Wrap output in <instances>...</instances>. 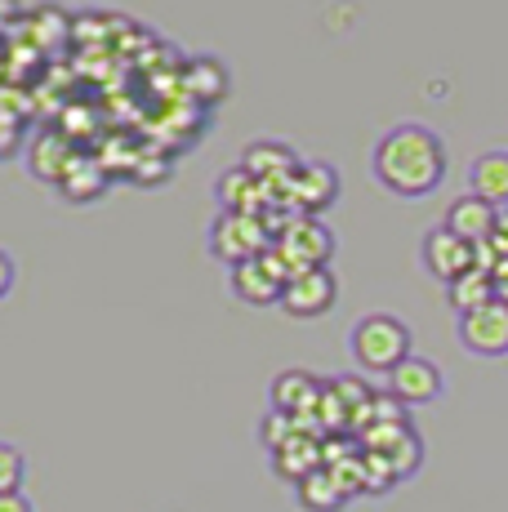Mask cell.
<instances>
[{
	"instance_id": "6da1fadb",
	"label": "cell",
	"mask_w": 508,
	"mask_h": 512,
	"mask_svg": "<svg viewBox=\"0 0 508 512\" xmlns=\"http://www.w3.org/2000/svg\"><path fill=\"white\" fill-rule=\"evenodd\" d=\"M370 174L384 192L402 196V201H419L433 196L446 183V143L437 130L419 121H402L375 143L370 152Z\"/></svg>"
},
{
	"instance_id": "7a4b0ae2",
	"label": "cell",
	"mask_w": 508,
	"mask_h": 512,
	"mask_svg": "<svg viewBox=\"0 0 508 512\" xmlns=\"http://www.w3.org/2000/svg\"><path fill=\"white\" fill-rule=\"evenodd\" d=\"M348 352H353L357 370L388 379L410 357V326L402 317H393V312H366L348 330Z\"/></svg>"
},
{
	"instance_id": "3957f363",
	"label": "cell",
	"mask_w": 508,
	"mask_h": 512,
	"mask_svg": "<svg viewBox=\"0 0 508 512\" xmlns=\"http://www.w3.org/2000/svg\"><path fill=\"white\" fill-rule=\"evenodd\" d=\"M205 236H210V241H205L210 259L228 263V268L259 259V254H268L272 245H277V232H272V223L263 219V214H232V210L214 214Z\"/></svg>"
},
{
	"instance_id": "277c9868",
	"label": "cell",
	"mask_w": 508,
	"mask_h": 512,
	"mask_svg": "<svg viewBox=\"0 0 508 512\" xmlns=\"http://www.w3.org/2000/svg\"><path fill=\"white\" fill-rule=\"evenodd\" d=\"M335 232H330L326 219H308V214H295L286 228L277 232V245L272 250L290 263V272H308V268H330L335 259Z\"/></svg>"
},
{
	"instance_id": "5b68a950",
	"label": "cell",
	"mask_w": 508,
	"mask_h": 512,
	"mask_svg": "<svg viewBox=\"0 0 508 512\" xmlns=\"http://www.w3.org/2000/svg\"><path fill=\"white\" fill-rule=\"evenodd\" d=\"M290 263L281 259L277 250L259 254V259L250 263H237V268H228V285L232 294H237L241 303H250V308H281V294H286L290 285Z\"/></svg>"
},
{
	"instance_id": "8992f818",
	"label": "cell",
	"mask_w": 508,
	"mask_h": 512,
	"mask_svg": "<svg viewBox=\"0 0 508 512\" xmlns=\"http://www.w3.org/2000/svg\"><path fill=\"white\" fill-rule=\"evenodd\" d=\"M419 263H424L428 277H437L442 285H455L459 277L482 268V245L464 241L459 232H451L446 223L424 232V245H419Z\"/></svg>"
},
{
	"instance_id": "52a82bcc",
	"label": "cell",
	"mask_w": 508,
	"mask_h": 512,
	"mask_svg": "<svg viewBox=\"0 0 508 512\" xmlns=\"http://www.w3.org/2000/svg\"><path fill=\"white\" fill-rule=\"evenodd\" d=\"M455 339L464 343V352H473V357H486V361L508 357V308L495 299L477 312H464V317L455 321Z\"/></svg>"
},
{
	"instance_id": "ba28073f",
	"label": "cell",
	"mask_w": 508,
	"mask_h": 512,
	"mask_svg": "<svg viewBox=\"0 0 508 512\" xmlns=\"http://www.w3.org/2000/svg\"><path fill=\"white\" fill-rule=\"evenodd\" d=\"M339 299V277L330 268H308V272H295L281 294V312L295 321H312V317H326Z\"/></svg>"
},
{
	"instance_id": "9c48e42d",
	"label": "cell",
	"mask_w": 508,
	"mask_h": 512,
	"mask_svg": "<svg viewBox=\"0 0 508 512\" xmlns=\"http://www.w3.org/2000/svg\"><path fill=\"white\" fill-rule=\"evenodd\" d=\"M321 397H326V383H321L312 370H281L277 379H272V388H268L272 410L299 419V423H304V432H312L308 419L321 410ZM317 437H321V432H317Z\"/></svg>"
},
{
	"instance_id": "30bf717a",
	"label": "cell",
	"mask_w": 508,
	"mask_h": 512,
	"mask_svg": "<svg viewBox=\"0 0 508 512\" xmlns=\"http://www.w3.org/2000/svg\"><path fill=\"white\" fill-rule=\"evenodd\" d=\"M241 165H246L250 174H259V179L277 192V201L286 205L290 201V179L299 174L304 161H299L295 147H286L281 139H254L246 152H241Z\"/></svg>"
},
{
	"instance_id": "8fae6325",
	"label": "cell",
	"mask_w": 508,
	"mask_h": 512,
	"mask_svg": "<svg viewBox=\"0 0 508 512\" xmlns=\"http://www.w3.org/2000/svg\"><path fill=\"white\" fill-rule=\"evenodd\" d=\"M214 201L232 214H268L281 205L277 192H272L259 174H250L246 165H228V170L214 179Z\"/></svg>"
},
{
	"instance_id": "7c38bea8",
	"label": "cell",
	"mask_w": 508,
	"mask_h": 512,
	"mask_svg": "<svg viewBox=\"0 0 508 512\" xmlns=\"http://www.w3.org/2000/svg\"><path fill=\"white\" fill-rule=\"evenodd\" d=\"M339 201V170L330 161H304L299 174L290 179V210L321 219L330 205Z\"/></svg>"
},
{
	"instance_id": "4fadbf2b",
	"label": "cell",
	"mask_w": 508,
	"mask_h": 512,
	"mask_svg": "<svg viewBox=\"0 0 508 512\" xmlns=\"http://www.w3.org/2000/svg\"><path fill=\"white\" fill-rule=\"evenodd\" d=\"M388 392H393L402 406H433V401L446 392V374H442L437 361L415 357V352H410L402 366L388 374Z\"/></svg>"
},
{
	"instance_id": "5bb4252c",
	"label": "cell",
	"mask_w": 508,
	"mask_h": 512,
	"mask_svg": "<svg viewBox=\"0 0 508 512\" xmlns=\"http://www.w3.org/2000/svg\"><path fill=\"white\" fill-rule=\"evenodd\" d=\"M72 170H76V152L67 147L63 134H50V130L32 134V147H27V174L32 179L58 187Z\"/></svg>"
},
{
	"instance_id": "9a60e30c",
	"label": "cell",
	"mask_w": 508,
	"mask_h": 512,
	"mask_svg": "<svg viewBox=\"0 0 508 512\" xmlns=\"http://www.w3.org/2000/svg\"><path fill=\"white\" fill-rule=\"evenodd\" d=\"M468 192L491 201L495 210H508V147H486L468 165Z\"/></svg>"
},
{
	"instance_id": "2e32d148",
	"label": "cell",
	"mask_w": 508,
	"mask_h": 512,
	"mask_svg": "<svg viewBox=\"0 0 508 512\" xmlns=\"http://www.w3.org/2000/svg\"><path fill=\"white\" fill-rule=\"evenodd\" d=\"M495 205L491 201H482V196H473V192H464V196H455L451 201V210H446V228L459 232L464 241H473V245H486L491 241V228H495Z\"/></svg>"
},
{
	"instance_id": "e0dca14e",
	"label": "cell",
	"mask_w": 508,
	"mask_h": 512,
	"mask_svg": "<svg viewBox=\"0 0 508 512\" xmlns=\"http://www.w3.org/2000/svg\"><path fill=\"white\" fill-rule=\"evenodd\" d=\"M272 468H277V477L299 486V481L312 477L317 468H326V446H321L317 432H299L295 441H286V446L272 455Z\"/></svg>"
},
{
	"instance_id": "ac0fdd59",
	"label": "cell",
	"mask_w": 508,
	"mask_h": 512,
	"mask_svg": "<svg viewBox=\"0 0 508 512\" xmlns=\"http://www.w3.org/2000/svg\"><path fill=\"white\" fill-rule=\"evenodd\" d=\"M295 495H299V508H304V512H339L348 499H353L344 490V481H339L330 468H317L312 477H304L295 486Z\"/></svg>"
},
{
	"instance_id": "d6986e66",
	"label": "cell",
	"mask_w": 508,
	"mask_h": 512,
	"mask_svg": "<svg viewBox=\"0 0 508 512\" xmlns=\"http://www.w3.org/2000/svg\"><path fill=\"white\" fill-rule=\"evenodd\" d=\"M446 299H451V308L464 317V312H477L486 308V303H495V281L486 268L468 272V277H459L455 285H446Z\"/></svg>"
},
{
	"instance_id": "ffe728a7",
	"label": "cell",
	"mask_w": 508,
	"mask_h": 512,
	"mask_svg": "<svg viewBox=\"0 0 508 512\" xmlns=\"http://www.w3.org/2000/svg\"><path fill=\"white\" fill-rule=\"evenodd\" d=\"M183 85L201 98V103H219L228 94V72H223L219 58H192L188 72H183Z\"/></svg>"
},
{
	"instance_id": "44dd1931",
	"label": "cell",
	"mask_w": 508,
	"mask_h": 512,
	"mask_svg": "<svg viewBox=\"0 0 508 512\" xmlns=\"http://www.w3.org/2000/svg\"><path fill=\"white\" fill-rule=\"evenodd\" d=\"M58 192H63L67 201H76V205H81V201H94V196L103 192V170H99V165L76 161V170L67 174L63 183H58Z\"/></svg>"
},
{
	"instance_id": "7402d4cb",
	"label": "cell",
	"mask_w": 508,
	"mask_h": 512,
	"mask_svg": "<svg viewBox=\"0 0 508 512\" xmlns=\"http://www.w3.org/2000/svg\"><path fill=\"white\" fill-rule=\"evenodd\" d=\"M23 481H27V459L14 441L0 446V495H23Z\"/></svg>"
},
{
	"instance_id": "603a6c76",
	"label": "cell",
	"mask_w": 508,
	"mask_h": 512,
	"mask_svg": "<svg viewBox=\"0 0 508 512\" xmlns=\"http://www.w3.org/2000/svg\"><path fill=\"white\" fill-rule=\"evenodd\" d=\"M388 464H393V472H397V481H406V477H415V468H419V459H424V441H419V432L410 428L402 441H397L393 450H388Z\"/></svg>"
},
{
	"instance_id": "cb8c5ba5",
	"label": "cell",
	"mask_w": 508,
	"mask_h": 512,
	"mask_svg": "<svg viewBox=\"0 0 508 512\" xmlns=\"http://www.w3.org/2000/svg\"><path fill=\"white\" fill-rule=\"evenodd\" d=\"M299 432H304V423L299 419H290V415H281V410H268V419H263V446L272 450V455H277L281 446H286V441H295Z\"/></svg>"
},
{
	"instance_id": "d4e9b609",
	"label": "cell",
	"mask_w": 508,
	"mask_h": 512,
	"mask_svg": "<svg viewBox=\"0 0 508 512\" xmlns=\"http://www.w3.org/2000/svg\"><path fill=\"white\" fill-rule=\"evenodd\" d=\"M23 139H27L23 112H18L14 103H5V139H0V156H5V161H18V152H23Z\"/></svg>"
},
{
	"instance_id": "484cf974",
	"label": "cell",
	"mask_w": 508,
	"mask_h": 512,
	"mask_svg": "<svg viewBox=\"0 0 508 512\" xmlns=\"http://www.w3.org/2000/svg\"><path fill=\"white\" fill-rule=\"evenodd\" d=\"M486 245H491L495 259H508V210L495 214V228H491V241Z\"/></svg>"
},
{
	"instance_id": "4316f807",
	"label": "cell",
	"mask_w": 508,
	"mask_h": 512,
	"mask_svg": "<svg viewBox=\"0 0 508 512\" xmlns=\"http://www.w3.org/2000/svg\"><path fill=\"white\" fill-rule=\"evenodd\" d=\"M14 294V250H0V299Z\"/></svg>"
},
{
	"instance_id": "83f0119b",
	"label": "cell",
	"mask_w": 508,
	"mask_h": 512,
	"mask_svg": "<svg viewBox=\"0 0 508 512\" xmlns=\"http://www.w3.org/2000/svg\"><path fill=\"white\" fill-rule=\"evenodd\" d=\"M491 281H495V299H500L504 308H508V259H500V263L491 268Z\"/></svg>"
},
{
	"instance_id": "f1b7e54d",
	"label": "cell",
	"mask_w": 508,
	"mask_h": 512,
	"mask_svg": "<svg viewBox=\"0 0 508 512\" xmlns=\"http://www.w3.org/2000/svg\"><path fill=\"white\" fill-rule=\"evenodd\" d=\"M0 512H36V504L27 495H0Z\"/></svg>"
}]
</instances>
